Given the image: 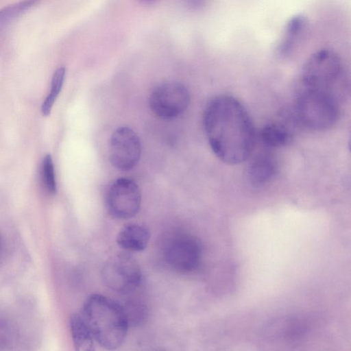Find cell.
Listing matches in <instances>:
<instances>
[{
  "label": "cell",
  "mask_w": 351,
  "mask_h": 351,
  "mask_svg": "<svg viewBox=\"0 0 351 351\" xmlns=\"http://www.w3.org/2000/svg\"><path fill=\"white\" fill-rule=\"evenodd\" d=\"M308 21L302 15H296L288 21L279 43L277 52L280 56H290L299 47L307 32Z\"/></svg>",
  "instance_id": "11"
},
{
  "label": "cell",
  "mask_w": 351,
  "mask_h": 351,
  "mask_svg": "<svg viewBox=\"0 0 351 351\" xmlns=\"http://www.w3.org/2000/svg\"><path fill=\"white\" fill-rule=\"evenodd\" d=\"M43 182L47 192L54 195L57 191L53 163L51 155L45 156L42 163Z\"/></svg>",
  "instance_id": "19"
},
{
  "label": "cell",
  "mask_w": 351,
  "mask_h": 351,
  "mask_svg": "<svg viewBox=\"0 0 351 351\" xmlns=\"http://www.w3.org/2000/svg\"><path fill=\"white\" fill-rule=\"evenodd\" d=\"M101 277L111 290L127 294L135 291L141 281V270L137 261L131 255L117 254L104 264Z\"/></svg>",
  "instance_id": "5"
},
{
  "label": "cell",
  "mask_w": 351,
  "mask_h": 351,
  "mask_svg": "<svg viewBox=\"0 0 351 351\" xmlns=\"http://www.w3.org/2000/svg\"><path fill=\"white\" fill-rule=\"evenodd\" d=\"M300 82L302 88L322 90L339 96V88L346 82L340 57L329 49L316 51L304 64Z\"/></svg>",
  "instance_id": "4"
},
{
  "label": "cell",
  "mask_w": 351,
  "mask_h": 351,
  "mask_svg": "<svg viewBox=\"0 0 351 351\" xmlns=\"http://www.w3.org/2000/svg\"><path fill=\"white\" fill-rule=\"evenodd\" d=\"M141 152L140 139L132 129L121 127L113 132L109 143V158L115 168L132 169L138 162Z\"/></svg>",
  "instance_id": "9"
},
{
  "label": "cell",
  "mask_w": 351,
  "mask_h": 351,
  "mask_svg": "<svg viewBox=\"0 0 351 351\" xmlns=\"http://www.w3.org/2000/svg\"><path fill=\"white\" fill-rule=\"evenodd\" d=\"M82 316L95 340L103 348L114 350L124 341L128 323L123 306L101 294H93L85 301Z\"/></svg>",
  "instance_id": "2"
},
{
  "label": "cell",
  "mask_w": 351,
  "mask_h": 351,
  "mask_svg": "<svg viewBox=\"0 0 351 351\" xmlns=\"http://www.w3.org/2000/svg\"><path fill=\"white\" fill-rule=\"evenodd\" d=\"M138 1H140L141 2L144 3H151L156 1V0H138Z\"/></svg>",
  "instance_id": "21"
},
{
  "label": "cell",
  "mask_w": 351,
  "mask_h": 351,
  "mask_svg": "<svg viewBox=\"0 0 351 351\" xmlns=\"http://www.w3.org/2000/svg\"><path fill=\"white\" fill-rule=\"evenodd\" d=\"M204 126L210 146L222 162L237 165L250 155L254 130L244 106L233 97L213 98L206 107Z\"/></svg>",
  "instance_id": "1"
},
{
  "label": "cell",
  "mask_w": 351,
  "mask_h": 351,
  "mask_svg": "<svg viewBox=\"0 0 351 351\" xmlns=\"http://www.w3.org/2000/svg\"><path fill=\"white\" fill-rule=\"evenodd\" d=\"M150 239L149 230L143 226L130 223L123 227L117 237V244L128 251H142Z\"/></svg>",
  "instance_id": "13"
},
{
  "label": "cell",
  "mask_w": 351,
  "mask_h": 351,
  "mask_svg": "<svg viewBox=\"0 0 351 351\" xmlns=\"http://www.w3.org/2000/svg\"><path fill=\"white\" fill-rule=\"evenodd\" d=\"M190 95L186 87L179 82H167L152 93L149 106L153 112L163 119H171L183 113L189 106Z\"/></svg>",
  "instance_id": "6"
},
{
  "label": "cell",
  "mask_w": 351,
  "mask_h": 351,
  "mask_svg": "<svg viewBox=\"0 0 351 351\" xmlns=\"http://www.w3.org/2000/svg\"><path fill=\"white\" fill-rule=\"evenodd\" d=\"M186 8L191 10L201 8L206 2V0H180Z\"/></svg>",
  "instance_id": "20"
},
{
  "label": "cell",
  "mask_w": 351,
  "mask_h": 351,
  "mask_svg": "<svg viewBox=\"0 0 351 351\" xmlns=\"http://www.w3.org/2000/svg\"><path fill=\"white\" fill-rule=\"evenodd\" d=\"M165 258L168 265L181 272H190L199 265L201 247L193 237L178 233L169 238L165 245Z\"/></svg>",
  "instance_id": "8"
},
{
  "label": "cell",
  "mask_w": 351,
  "mask_h": 351,
  "mask_svg": "<svg viewBox=\"0 0 351 351\" xmlns=\"http://www.w3.org/2000/svg\"><path fill=\"white\" fill-rule=\"evenodd\" d=\"M38 2V0H23L1 9L0 29L35 6Z\"/></svg>",
  "instance_id": "16"
},
{
  "label": "cell",
  "mask_w": 351,
  "mask_h": 351,
  "mask_svg": "<svg viewBox=\"0 0 351 351\" xmlns=\"http://www.w3.org/2000/svg\"><path fill=\"white\" fill-rule=\"evenodd\" d=\"M70 328L73 344L77 350L90 351L95 349V339L82 315L73 314L71 317Z\"/></svg>",
  "instance_id": "14"
},
{
  "label": "cell",
  "mask_w": 351,
  "mask_h": 351,
  "mask_svg": "<svg viewBox=\"0 0 351 351\" xmlns=\"http://www.w3.org/2000/svg\"><path fill=\"white\" fill-rule=\"evenodd\" d=\"M66 69L64 66L58 68L53 74L51 84V91L41 106V112L44 116L50 114L53 104L60 93L64 81Z\"/></svg>",
  "instance_id": "17"
},
{
  "label": "cell",
  "mask_w": 351,
  "mask_h": 351,
  "mask_svg": "<svg viewBox=\"0 0 351 351\" xmlns=\"http://www.w3.org/2000/svg\"><path fill=\"white\" fill-rule=\"evenodd\" d=\"M278 171L277 162L269 153H262L255 156L248 167V179L255 187H262L270 182Z\"/></svg>",
  "instance_id": "12"
},
{
  "label": "cell",
  "mask_w": 351,
  "mask_h": 351,
  "mask_svg": "<svg viewBox=\"0 0 351 351\" xmlns=\"http://www.w3.org/2000/svg\"><path fill=\"white\" fill-rule=\"evenodd\" d=\"M106 202L107 208L113 217L129 219L135 216L140 209L141 193L134 181L121 178L109 187Z\"/></svg>",
  "instance_id": "7"
},
{
  "label": "cell",
  "mask_w": 351,
  "mask_h": 351,
  "mask_svg": "<svg viewBox=\"0 0 351 351\" xmlns=\"http://www.w3.org/2000/svg\"><path fill=\"white\" fill-rule=\"evenodd\" d=\"M307 330L308 324L303 318L286 315L268 321L262 328L261 335L273 341H293L303 337Z\"/></svg>",
  "instance_id": "10"
},
{
  "label": "cell",
  "mask_w": 351,
  "mask_h": 351,
  "mask_svg": "<svg viewBox=\"0 0 351 351\" xmlns=\"http://www.w3.org/2000/svg\"><path fill=\"white\" fill-rule=\"evenodd\" d=\"M292 135L289 129L278 123H270L263 127L260 132L262 143L269 148H278L287 145Z\"/></svg>",
  "instance_id": "15"
},
{
  "label": "cell",
  "mask_w": 351,
  "mask_h": 351,
  "mask_svg": "<svg viewBox=\"0 0 351 351\" xmlns=\"http://www.w3.org/2000/svg\"><path fill=\"white\" fill-rule=\"evenodd\" d=\"M2 251H3V243H2V241H1V239L0 238V257L1 256Z\"/></svg>",
  "instance_id": "22"
},
{
  "label": "cell",
  "mask_w": 351,
  "mask_h": 351,
  "mask_svg": "<svg viewBox=\"0 0 351 351\" xmlns=\"http://www.w3.org/2000/svg\"><path fill=\"white\" fill-rule=\"evenodd\" d=\"M123 308L129 326H138L147 318V307L139 301H128Z\"/></svg>",
  "instance_id": "18"
},
{
  "label": "cell",
  "mask_w": 351,
  "mask_h": 351,
  "mask_svg": "<svg viewBox=\"0 0 351 351\" xmlns=\"http://www.w3.org/2000/svg\"><path fill=\"white\" fill-rule=\"evenodd\" d=\"M294 109L304 126L324 131L331 128L339 118V97L324 90L302 88L296 97Z\"/></svg>",
  "instance_id": "3"
}]
</instances>
